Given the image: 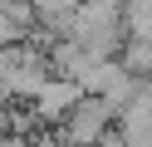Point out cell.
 <instances>
[{
	"label": "cell",
	"mask_w": 152,
	"mask_h": 147,
	"mask_svg": "<svg viewBox=\"0 0 152 147\" xmlns=\"http://www.w3.org/2000/svg\"><path fill=\"white\" fill-rule=\"evenodd\" d=\"M79 98H83V83H79V78H69V74H54V69H49V78H44V88L34 93L30 113L39 118V123H59V118L69 113Z\"/></svg>",
	"instance_id": "2"
},
{
	"label": "cell",
	"mask_w": 152,
	"mask_h": 147,
	"mask_svg": "<svg viewBox=\"0 0 152 147\" xmlns=\"http://www.w3.org/2000/svg\"><path fill=\"white\" fill-rule=\"evenodd\" d=\"M113 123H118V108L103 93H83L79 103L54 123V147H93Z\"/></svg>",
	"instance_id": "1"
},
{
	"label": "cell",
	"mask_w": 152,
	"mask_h": 147,
	"mask_svg": "<svg viewBox=\"0 0 152 147\" xmlns=\"http://www.w3.org/2000/svg\"><path fill=\"white\" fill-rule=\"evenodd\" d=\"M118 59H123V64H128L137 78H152V39H128Z\"/></svg>",
	"instance_id": "3"
},
{
	"label": "cell",
	"mask_w": 152,
	"mask_h": 147,
	"mask_svg": "<svg viewBox=\"0 0 152 147\" xmlns=\"http://www.w3.org/2000/svg\"><path fill=\"white\" fill-rule=\"evenodd\" d=\"M5 5H10V0H0V10H5Z\"/></svg>",
	"instance_id": "4"
}]
</instances>
